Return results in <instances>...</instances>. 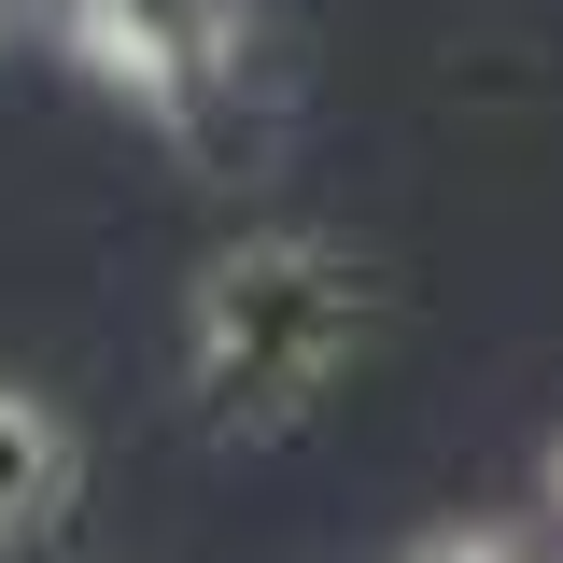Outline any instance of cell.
I'll return each mask as SVG.
<instances>
[{"label":"cell","mask_w":563,"mask_h":563,"mask_svg":"<svg viewBox=\"0 0 563 563\" xmlns=\"http://www.w3.org/2000/svg\"><path fill=\"white\" fill-rule=\"evenodd\" d=\"M352 352H366V268H352L339 240H225L198 268V310H184V366H198V409L225 437H282V422L324 409V380H339Z\"/></svg>","instance_id":"1"},{"label":"cell","mask_w":563,"mask_h":563,"mask_svg":"<svg viewBox=\"0 0 563 563\" xmlns=\"http://www.w3.org/2000/svg\"><path fill=\"white\" fill-rule=\"evenodd\" d=\"M254 0H70V43L99 85H128L155 128H211V99L240 85Z\"/></svg>","instance_id":"2"},{"label":"cell","mask_w":563,"mask_h":563,"mask_svg":"<svg viewBox=\"0 0 563 563\" xmlns=\"http://www.w3.org/2000/svg\"><path fill=\"white\" fill-rule=\"evenodd\" d=\"M70 479H85L70 422L43 409V395H14V380H0V550H14V536H43V521L70 507Z\"/></svg>","instance_id":"3"},{"label":"cell","mask_w":563,"mask_h":563,"mask_svg":"<svg viewBox=\"0 0 563 563\" xmlns=\"http://www.w3.org/2000/svg\"><path fill=\"white\" fill-rule=\"evenodd\" d=\"M409 563H550V550H536V536H507V521H479V536L451 521V536H422Z\"/></svg>","instance_id":"4"},{"label":"cell","mask_w":563,"mask_h":563,"mask_svg":"<svg viewBox=\"0 0 563 563\" xmlns=\"http://www.w3.org/2000/svg\"><path fill=\"white\" fill-rule=\"evenodd\" d=\"M550 507H563V437H550Z\"/></svg>","instance_id":"5"},{"label":"cell","mask_w":563,"mask_h":563,"mask_svg":"<svg viewBox=\"0 0 563 563\" xmlns=\"http://www.w3.org/2000/svg\"><path fill=\"white\" fill-rule=\"evenodd\" d=\"M14 14H29V0H0V43H14Z\"/></svg>","instance_id":"6"}]
</instances>
